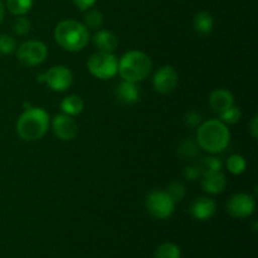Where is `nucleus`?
Listing matches in <instances>:
<instances>
[{
    "mask_svg": "<svg viewBox=\"0 0 258 258\" xmlns=\"http://www.w3.org/2000/svg\"><path fill=\"white\" fill-rule=\"evenodd\" d=\"M256 209V201L252 196L239 193L232 197L227 203V212L234 218H247Z\"/></svg>",
    "mask_w": 258,
    "mask_h": 258,
    "instance_id": "10",
    "label": "nucleus"
},
{
    "mask_svg": "<svg viewBox=\"0 0 258 258\" xmlns=\"http://www.w3.org/2000/svg\"><path fill=\"white\" fill-rule=\"evenodd\" d=\"M93 43L100 52L112 53L117 48L118 39L110 30H100L93 37Z\"/></svg>",
    "mask_w": 258,
    "mask_h": 258,
    "instance_id": "16",
    "label": "nucleus"
},
{
    "mask_svg": "<svg viewBox=\"0 0 258 258\" xmlns=\"http://www.w3.org/2000/svg\"><path fill=\"white\" fill-rule=\"evenodd\" d=\"M52 128L54 135L63 141H70L77 136L78 125L72 116H68L66 113L57 115L52 121Z\"/></svg>",
    "mask_w": 258,
    "mask_h": 258,
    "instance_id": "11",
    "label": "nucleus"
},
{
    "mask_svg": "<svg viewBox=\"0 0 258 258\" xmlns=\"http://www.w3.org/2000/svg\"><path fill=\"white\" fill-rule=\"evenodd\" d=\"M15 47H17V43H15V39L10 35H0V53L3 54H10L15 50Z\"/></svg>",
    "mask_w": 258,
    "mask_h": 258,
    "instance_id": "28",
    "label": "nucleus"
},
{
    "mask_svg": "<svg viewBox=\"0 0 258 258\" xmlns=\"http://www.w3.org/2000/svg\"><path fill=\"white\" fill-rule=\"evenodd\" d=\"M72 2L81 10H88L90 8H92L95 5L96 0H72Z\"/></svg>",
    "mask_w": 258,
    "mask_h": 258,
    "instance_id": "31",
    "label": "nucleus"
},
{
    "mask_svg": "<svg viewBox=\"0 0 258 258\" xmlns=\"http://www.w3.org/2000/svg\"><path fill=\"white\" fill-rule=\"evenodd\" d=\"M153 62L150 57L140 50H130L118 60V71L122 81L138 83L145 80L151 72Z\"/></svg>",
    "mask_w": 258,
    "mask_h": 258,
    "instance_id": "4",
    "label": "nucleus"
},
{
    "mask_svg": "<svg viewBox=\"0 0 258 258\" xmlns=\"http://www.w3.org/2000/svg\"><path fill=\"white\" fill-rule=\"evenodd\" d=\"M179 82V75L171 66H164L159 68L153 78L154 90L161 95H166L175 90Z\"/></svg>",
    "mask_w": 258,
    "mask_h": 258,
    "instance_id": "8",
    "label": "nucleus"
},
{
    "mask_svg": "<svg viewBox=\"0 0 258 258\" xmlns=\"http://www.w3.org/2000/svg\"><path fill=\"white\" fill-rule=\"evenodd\" d=\"M166 193L173 199L174 203H179V202L183 201L184 196H185V186L181 181H173V183L169 184Z\"/></svg>",
    "mask_w": 258,
    "mask_h": 258,
    "instance_id": "24",
    "label": "nucleus"
},
{
    "mask_svg": "<svg viewBox=\"0 0 258 258\" xmlns=\"http://www.w3.org/2000/svg\"><path fill=\"white\" fill-rule=\"evenodd\" d=\"M116 98L122 105H134L140 97V91L136 83L122 81L115 90Z\"/></svg>",
    "mask_w": 258,
    "mask_h": 258,
    "instance_id": "14",
    "label": "nucleus"
},
{
    "mask_svg": "<svg viewBox=\"0 0 258 258\" xmlns=\"http://www.w3.org/2000/svg\"><path fill=\"white\" fill-rule=\"evenodd\" d=\"M54 38L63 49L68 52H80L90 42V33L85 24L77 20L67 19L55 27Z\"/></svg>",
    "mask_w": 258,
    "mask_h": 258,
    "instance_id": "3",
    "label": "nucleus"
},
{
    "mask_svg": "<svg viewBox=\"0 0 258 258\" xmlns=\"http://www.w3.org/2000/svg\"><path fill=\"white\" fill-rule=\"evenodd\" d=\"M197 165L201 169L202 174L207 173V171H221L222 170V161L218 158H214V156H207V158L201 159L198 161Z\"/></svg>",
    "mask_w": 258,
    "mask_h": 258,
    "instance_id": "23",
    "label": "nucleus"
},
{
    "mask_svg": "<svg viewBox=\"0 0 258 258\" xmlns=\"http://www.w3.org/2000/svg\"><path fill=\"white\" fill-rule=\"evenodd\" d=\"M34 0H7V7L9 12L14 15H24L32 9Z\"/></svg>",
    "mask_w": 258,
    "mask_h": 258,
    "instance_id": "20",
    "label": "nucleus"
},
{
    "mask_svg": "<svg viewBox=\"0 0 258 258\" xmlns=\"http://www.w3.org/2000/svg\"><path fill=\"white\" fill-rule=\"evenodd\" d=\"M202 122V115L197 111H190L185 116V123L190 127H197Z\"/></svg>",
    "mask_w": 258,
    "mask_h": 258,
    "instance_id": "30",
    "label": "nucleus"
},
{
    "mask_svg": "<svg viewBox=\"0 0 258 258\" xmlns=\"http://www.w3.org/2000/svg\"><path fill=\"white\" fill-rule=\"evenodd\" d=\"M217 204L213 199L208 198V197H202V198H197L196 201L191 203L190 212L191 216L198 221H208L212 217L216 214Z\"/></svg>",
    "mask_w": 258,
    "mask_h": 258,
    "instance_id": "12",
    "label": "nucleus"
},
{
    "mask_svg": "<svg viewBox=\"0 0 258 258\" xmlns=\"http://www.w3.org/2000/svg\"><path fill=\"white\" fill-rule=\"evenodd\" d=\"M87 68L91 75L100 80H108L117 75L118 60L115 54L108 52L93 53L87 62Z\"/></svg>",
    "mask_w": 258,
    "mask_h": 258,
    "instance_id": "5",
    "label": "nucleus"
},
{
    "mask_svg": "<svg viewBox=\"0 0 258 258\" xmlns=\"http://www.w3.org/2000/svg\"><path fill=\"white\" fill-rule=\"evenodd\" d=\"M251 134H252V136H253V139L258 138V117L257 116H254L253 120H252Z\"/></svg>",
    "mask_w": 258,
    "mask_h": 258,
    "instance_id": "32",
    "label": "nucleus"
},
{
    "mask_svg": "<svg viewBox=\"0 0 258 258\" xmlns=\"http://www.w3.org/2000/svg\"><path fill=\"white\" fill-rule=\"evenodd\" d=\"M209 105H211L212 110L214 112H223L227 108L232 107L234 105L233 95L228 90H224V88L213 91L211 97H209Z\"/></svg>",
    "mask_w": 258,
    "mask_h": 258,
    "instance_id": "15",
    "label": "nucleus"
},
{
    "mask_svg": "<svg viewBox=\"0 0 258 258\" xmlns=\"http://www.w3.org/2000/svg\"><path fill=\"white\" fill-rule=\"evenodd\" d=\"M13 30H14L15 34L20 35V37L27 35L30 32V22L27 18L19 15V18H17L13 23Z\"/></svg>",
    "mask_w": 258,
    "mask_h": 258,
    "instance_id": "27",
    "label": "nucleus"
},
{
    "mask_svg": "<svg viewBox=\"0 0 258 258\" xmlns=\"http://www.w3.org/2000/svg\"><path fill=\"white\" fill-rule=\"evenodd\" d=\"M181 252L178 244L165 242L160 244L155 251V258H180Z\"/></svg>",
    "mask_w": 258,
    "mask_h": 258,
    "instance_id": "19",
    "label": "nucleus"
},
{
    "mask_svg": "<svg viewBox=\"0 0 258 258\" xmlns=\"http://www.w3.org/2000/svg\"><path fill=\"white\" fill-rule=\"evenodd\" d=\"M49 128V115L40 107L25 110L17 121V133L24 141L42 139Z\"/></svg>",
    "mask_w": 258,
    "mask_h": 258,
    "instance_id": "2",
    "label": "nucleus"
},
{
    "mask_svg": "<svg viewBox=\"0 0 258 258\" xmlns=\"http://www.w3.org/2000/svg\"><path fill=\"white\" fill-rule=\"evenodd\" d=\"M227 180L222 171H207L202 174V188L208 194H221L226 189Z\"/></svg>",
    "mask_w": 258,
    "mask_h": 258,
    "instance_id": "13",
    "label": "nucleus"
},
{
    "mask_svg": "<svg viewBox=\"0 0 258 258\" xmlns=\"http://www.w3.org/2000/svg\"><path fill=\"white\" fill-rule=\"evenodd\" d=\"M103 23L102 13L98 10H90L85 15V27H88L90 29H98Z\"/></svg>",
    "mask_w": 258,
    "mask_h": 258,
    "instance_id": "26",
    "label": "nucleus"
},
{
    "mask_svg": "<svg viewBox=\"0 0 258 258\" xmlns=\"http://www.w3.org/2000/svg\"><path fill=\"white\" fill-rule=\"evenodd\" d=\"M17 57L25 67H34L47 59L48 48L39 40H28L18 48Z\"/></svg>",
    "mask_w": 258,
    "mask_h": 258,
    "instance_id": "6",
    "label": "nucleus"
},
{
    "mask_svg": "<svg viewBox=\"0 0 258 258\" xmlns=\"http://www.w3.org/2000/svg\"><path fill=\"white\" fill-rule=\"evenodd\" d=\"M242 117V112L239 110V107L237 106H232V107L227 108L226 111L219 113V118H221L222 122L229 123V125H233V123H237Z\"/></svg>",
    "mask_w": 258,
    "mask_h": 258,
    "instance_id": "25",
    "label": "nucleus"
},
{
    "mask_svg": "<svg viewBox=\"0 0 258 258\" xmlns=\"http://www.w3.org/2000/svg\"><path fill=\"white\" fill-rule=\"evenodd\" d=\"M199 154V145L197 141L194 140H185L180 144L178 148V155L181 159L186 160V159L196 158Z\"/></svg>",
    "mask_w": 258,
    "mask_h": 258,
    "instance_id": "21",
    "label": "nucleus"
},
{
    "mask_svg": "<svg viewBox=\"0 0 258 258\" xmlns=\"http://www.w3.org/2000/svg\"><path fill=\"white\" fill-rule=\"evenodd\" d=\"M231 134L228 127L221 120H209L202 123L197 133V143L199 148L211 154L223 151L228 146Z\"/></svg>",
    "mask_w": 258,
    "mask_h": 258,
    "instance_id": "1",
    "label": "nucleus"
},
{
    "mask_svg": "<svg viewBox=\"0 0 258 258\" xmlns=\"http://www.w3.org/2000/svg\"><path fill=\"white\" fill-rule=\"evenodd\" d=\"M247 163L244 160V158L242 155H238V154H234V155H231L228 158V161H227V168L234 175H239V174L243 173L246 170Z\"/></svg>",
    "mask_w": 258,
    "mask_h": 258,
    "instance_id": "22",
    "label": "nucleus"
},
{
    "mask_svg": "<svg viewBox=\"0 0 258 258\" xmlns=\"http://www.w3.org/2000/svg\"><path fill=\"white\" fill-rule=\"evenodd\" d=\"M183 175L186 180L194 181V180H197L199 176H202V171L197 164L196 165H188L185 169H184Z\"/></svg>",
    "mask_w": 258,
    "mask_h": 258,
    "instance_id": "29",
    "label": "nucleus"
},
{
    "mask_svg": "<svg viewBox=\"0 0 258 258\" xmlns=\"http://www.w3.org/2000/svg\"><path fill=\"white\" fill-rule=\"evenodd\" d=\"M148 212L156 219H166L174 213L175 203L166 191L154 190L146 198Z\"/></svg>",
    "mask_w": 258,
    "mask_h": 258,
    "instance_id": "7",
    "label": "nucleus"
},
{
    "mask_svg": "<svg viewBox=\"0 0 258 258\" xmlns=\"http://www.w3.org/2000/svg\"><path fill=\"white\" fill-rule=\"evenodd\" d=\"M83 106H85V103L80 96L71 95L63 98V101L60 102V110L68 116H77L82 112Z\"/></svg>",
    "mask_w": 258,
    "mask_h": 258,
    "instance_id": "17",
    "label": "nucleus"
},
{
    "mask_svg": "<svg viewBox=\"0 0 258 258\" xmlns=\"http://www.w3.org/2000/svg\"><path fill=\"white\" fill-rule=\"evenodd\" d=\"M213 18L208 12H201L194 17V29L202 35L209 34L213 30Z\"/></svg>",
    "mask_w": 258,
    "mask_h": 258,
    "instance_id": "18",
    "label": "nucleus"
},
{
    "mask_svg": "<svg viewBox=\"0 0 258 258\" xmlns=\"http://www.w3.org/2000/svg\"><path fill=\"white\" fill-rule=\"evenodd\" d=\"M4 14H5V8H4V4H3V3L0 2V24H2L3 19H4Z\"/></svg>",
    "mask_w": 258,
    "mask_h": 258,
    "instance_id": "33",
    "label": "nucleus"
},
{
    "mask_svg": "<svg viewBox=\"0 0 258 258\" xmlns=\"http://www.w3.org/2000/svg\"><path fill=\"white\" fill-rule=\"evenodd\" d=\"M44 82L52 91L63 92L72 85V72L64 66H54L44 75Z\"/></svg>",
    "mask_w": 258,
    "mask_h": 258,
    "instance_id": "9",
    "label": "nucleus"
}]
</instances>
